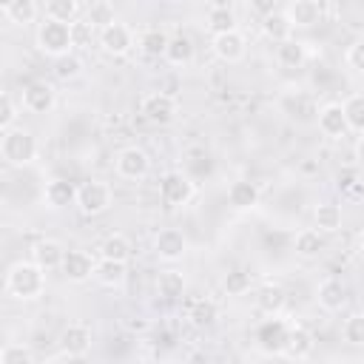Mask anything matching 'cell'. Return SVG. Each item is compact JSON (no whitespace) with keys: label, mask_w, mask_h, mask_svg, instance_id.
I'll return each mask as SVG.
<instances>
[{"label":"cell","mask_w":364,"mask_h":364,"mask_svg":"<svg viewBox=\"0 0 364 364\" xmlns=\"http://www.w3.org/2000/svg\"><path fill=\"white\" fill-rule=\"evenodd\" d=\"M6 293L17 301H37L46 293V270L31 259H20L6 273Z\"/></svg>","instance_id":"1"},{"label":"cell","mask_w":364,"mask_h":364,"mask_svg":"<svg viewBox=\"0 0 364 364\" xmlns=\"http://www.w3.org/2000/svg\"><path fill=\"white\" fill-rule=\"evenodd\" d=\"M40 154V145H37V136L28 131V128H11V131H3L0 136V156L6 159V165L11 168H23V165H31Z\"/></svg>","instance_id":"2"},{"label":"cell","mask_w":364,"mask_h":364,"mask_svg":"<svg viewBox=\"0 0 364 364\" xmlns=\"http://www.w3.org/2000/svg\"><path fill=\"white\" fill-rule=\"evenodd\" d=\"M34 43H37V51L46 54V57H51V60H60V57H65V54H74L71 26L57 23V20H48V17H43V20L37 23Z\"/></svg>","instance_id":"3"},{"label":"cell","mask_w":364,"mask_h":364,"mask_svg":"<svg viewBox=\"0 0 364 364\" xmlns=\"http://www.w3.org/2000/svg\"><path fill=\"white\" fill-rule=\"evenodd\" d=\"M114 205V191L102 179H85L77 185V210L82 216H102Z\"/></svg>","instance_id":"4"},{"label":"cell","mask_w":364,"mask_h":364,"mask_svg":"<svg viewBox=\"0 0 364 364\" xmlns=\"http://www.w3.org/2000/svg\"><path fill=\"white\" fill-rule=\"evenodd\" d=\"M139 114H142V119L151 122V125H168V122L176 119L179 102H176V97L168 94V91H151V94H145V97L139 100Z\"/></svg>","instance_id":"5"},{"label":"cell","mask_w":364,"mask_h":364,"mask_svg":"<svg viewBox=\"0 0 364 364\" xmlns=\"http://www.w3.org/2000/svg\"><path fill=\"white\" fill-rule=\"evenodd\" d=\"M114 171L119 179H128V182H139L151 173V156L145 148L139 145H125L117 151L114 156Z\"/></svg>","instance_id":"6"},{"label":"cell","mask_w":364,"mask_h":364,"mask_svg":"<svg viewBox=\"0 0 364 364\" xmlns=\"http://www.w3.org/2000/svg\"><path fill=\"white\" fill-rule=\"evenodd\" d=\"M159 196H162V202H165L168 208H185V205L196 196V185H193V179H191L188 173H182V171H168V173H162V179H159Z\"/></svg>","instance_id":"7"},{"label":"cell","mask_w":364,"mask_h":364,"mask_svg":"<svg viewBox=\"0 0 364 364\" xmlns=\"http://www.w3.org/2000/svg\"><path fill=\"white\" fill-rule=\"evenodd\" d=\"M97 46H100V51L108 54V57H125V54L136 46V34H134V28H131L128 23L117 20V23H111V26H105V28L100 31Z\"/></svg>","instance_id":"8"},{"label":"cell","mask_w":364,"mask_h":364,"mask_svg":"<svg viewBox=\"0 0 364 364\" xmlns=\"http://www.w3.org/2000/svg\"><path fill=\"white\" fill-rule=\"evenodd\" d=\"M57 344H60L63 355H68V358H82V355H88V353H91L94 333H91V327H88V324H82V321H71V324H65V327H63V333H60Z\"/></svg>","instance_id":"9"},{"label":"cell","mask_w":364,"mask_h":364,"mask_svg":"<svg viewBox=\"0 0 364 364\" xmlns=\"http://www.w3.org/2000/svg\"><path fill=\"white\" fill-rule=\"evenodd\" d=\"M20 105L28 111V114H48L54 105H57V88L46 80H34L23 88V100Z\"/></svg>","instance_id":"10"},{"label":"cell","mask_w":364,"mask_h":364,"mask_svg":"<svg viewBox=\"0 0 364 364\" xmlns=\"http://www.w3.org/2000/svg\"><path fill=\"white\" fill-rule=\"evenodd\" d=\"M287 330H290V324L287 321H282L279 316H270V318H264L259 327H256V347L262 350V353H284V341H287Z\"/></svg>","instance_id":"11"},{"label":"cell","mask_w":364,"mask_h":364,"mask_svg":"<svg viewBox=\"0 0 364 364\" xmlns=\"http://www.w3.org/2000/svg\"><path fill=\"white\" fill-rule=\"evenodd\" d=\"M287 304V290L279 284V282H262L253 287V307L262 313V316H279Z\"/></svg>","instance_id":"12"},{"label":"cell","mask_w":364,"mask_h":364,"mask_svg":"<svg viewBox=\"0 0 364 364\" xmlns=\"http://www.w3.org/2000/svg\"><path fill=\"white\" fill-rule=\"evenodd\" d=\"M210 51H213L222 63L233 65V63H242V60H245V54H247V40H245V34H242L239 28H236V31H225V34L210 37Z\"/></svg>","instance_id":"13"},{"label":"cell","mask_w":364,"mask_h":364,"mask_svg":"<svg viewBox=\"0 0 364 364\" xmlns=\"http://www.w3.org/2000/svg\"><path fill=\"white\" fill-rule=\"evenodd\" d=\"M94 267H97V259L85 250H65V259H63V279L71 282V284H82L88 279H94Z\"/></svg>","instance_id":"14"},{"label":"cell","mask_w":364,"mask_h":364,"mask_svg":"<svg viewBox=\"0 0 364 364\" xmlns=\"http://www.w3.org/2000/svg\"><path fill=\"white\" fill-rule=\"evenodd\" d=\"M154 253L162 259V262H179L185 253H188V239L182 230L176 228H162L156 236H154Z\"/></svg>","instance_id":"15"},{"label":"cell","mask_w":364,"mask_h":364,"mask_svg":"<svg viewBox=\"0 0 364 364\" xmlns=\"http://www.w3.org/2000/svg\"><path fill=\"white\" fill-rule=\"evenodd\" d=\"M316 122H318V131H321L327 139H341V136H347V134H350L341 102H324V105L318 108Z\"/></svg>","instance_id":"16"},{"label":"cell","mask_w":364,"mask_h":364,"mask_svg":"<svg viewBox=\"0 0 364 364\" xmlns=\"http://www.w3.org/2000/svg\"><path fill=\"white\" fill-rule=\"evenodd\" d=\"M313 350H316L313 333H310L304 324L293 321L290 330H287V341H284V353H282V355H287L290 361H304V358L313 355Z\"/></svg>","instance_id":"17"},{"label":"cell","mask_w":364,"mask_h":364,"mask_svg":"<svg viewBox=\"0 0 364 364\" xmlns=\"http://www.w3.org/2000/svg\"><path fill=\"white\" fill-rule=\"evenodd\" d=\"M316 301H318L321 310L338 313V310L347 304V287H344V282L336 279V276L321 279V282L316 284Z\"/></svg>","instance_id":"18"},{"label":"cell","mask_w":364,"mask_h":364,"mask_svg":"<svg viewBox=\"0 0 364 364\" xmlns=\"http://www.w3.org/2000/svg\"><path fill=\"white\" fill-rule=\"evenodd\" d=\"M284 14L290 20L293 28H310L316 23H321L324 17V6L316 3V0H293L284 6Z\"/></svg>","instance_id":"19"},{"label":"cell","mask_w":364,"mask_h":364,"mask_svg":"<svg viewBox=\"0 0 364 364\" xmlns=\"http://www.w3.org/2000/svg\"><path fill=\"white\" fill-rule=\"evenodd\" d=\"M63 259H65V247L57 239H40L37 245H31V262L37 267H43L46 273L48 270H60Z\"/></svg>","instance_id":"20"},{"label":"cell","mask_w":364,"mask_h":364,"mask_svg":"<svg viewBox=\"0 0 364 364\" xmlns=\"http://www.w3.org/2000/svg\"><path fill=\"white\" fill-rule=\"evenodd\" d=\"M193 57H196V46H193V40L188 37V34H171V40H168V48H165V63H171V65H176V68H185V65H191L193 63Z\"/></svg>","instance_id":"21"},{"label":"cell","mask_w":364,"mask_h":364,"mask_svg":"<svg viewBox=\"0 0 364 364\" xmlns=\"http://www.w3.org/2000/svg\"><path fill=\"white\" fill-rule=\"evenodd\" d=\"M128 279V264L125 262H111V259H97L94 267V282L108 287V290H119Z\"/></svg>","instance_id":"22"},{"label":"cell","mask_w":364,"mask_h":364,"mask_svg":"<svg viewBox=\"0 0 364 364\" xmlns=\"http://www.w3.org/2000/svg\"><path fill=\"white\" fill-rule=\"evenodd\" d=\"M43 202L48 208H54V210L68 208V205H77V188L68 179H51L43 188Z\"/></svg>","instance_id":"23"},{"label":"cell","mask_w":364,"mask_h":364,"mask_svg":"<svg viewBox=\"0 0 364 364\" xmlns=\"http://www.w3.org/2000/svg\"><path fill=\"white\" fill-rule=\"evenodd\" d=\"M259 26H262V34H264L267 40H273L276 46L293 37V26H290L284 9H273L270 14H262V23H259Z\"/></svg>","instance_id":"24"},{"label":"cell","mask_w":364,"mask_h":364,"mask_svg":"<svg viewBox=\"0 0 364 364\" xmlns=\"http://www.w3.org/2000/svg\"><path fill=\"white\" fill-rule=\"evenodd\" d=\"M276 63H279L282 68H287V71L301 68V65L307 63V43H301V40H296V37L279 43V46H276Z\"/></svg>","instance_id":"25"},{"label":"cell","mask_w":364,"mask_h":364,"mask_svg":"<svg viewBox=\"0 0 364 364\" xmlns=\"http://www.w3.org/2000/svg\"><path fill=\"white\" fill-rule=\"evenodd\" d=\"M228 202L236 210H253L259 205V188L250 179H236L228 185Z\"/></svg>","instance_id":"26"},{"label":"cell","mask_w":364,"mask_h":364,"mask_svg":"<svg viewBox=\"0 0 364 364\" xmlns=\"http://www.w3.org/2000/svg\"><path fill=\"white\" fill-rule=\"evenodd\" d=\"M205 26H208L210 37L225 34V31H236V11L228 3H213L205 14Z\"/></svg>","instance_id":"27"},{"label":"cell","mask_w":364,"mask_h":364,"mask_svg":"<svg viewBox=\"0 0 364 364\" xmlns=\"http://www.w3.org/2000/svg\"><path fill=\"white\" fill-rule=\"evenodd\" d=\"M313 222H316V230L318 233H338L341 230V222H344L341 205H336V202H318L313 208Z\"/></svg>","instance_id":"28"},{"label":"cell","mask_w":364,"mask_h":364,"mask_svg":"<svg viewBox=\"0 0 364 364\" xmlns=\"http://www.w3.org/2000/svg\"><path fill=\"white\" fill-rule=\"evenodd\" d=\"M293 250H296V256H301V259H318V256L324 253V233H318L316 228L299 230L296 239H293Z\"/></svg>","instance_id":"29"},{"label":"cell","mask_w":364,"mask_h":364,"mask_svg":"<svg viewBox=\"0 0 364 364\" xmlns=\"http://www.w3.org/2000/svg\"><path fill=\"white\" fill-rule=\"evenodd\" d=\"M131 239L125 233H108L102 242H100V259H111V262H125L131 259Z\"/></svg>","instance_id":"30"},{"label":"cell","mask_w":364,"mask_h":364,"mask_svg":"<svg viewBox=\"0 0 364 364\" xmlns=\"http://www.w3.org/2000/svg\"><path fill=\"white\" fill-rule=\"evenodd\" d=\"M82 9H85V6H80L77 0H48V3H46V9H43V17L71 26L74 20H80Z\"/></svg>","instance_id":"31"},{"label":"cell","mask_w":364,"mask_h":364,"mask_svg":"<svg viewBox=\"0 0 364 364\" xmlns=\"http://www.w3.org/2000/svg\"><path fill=\"white\" fill-rule=\"evenodd\" d=\"M168 40H171V34H165L162 28H142L136 34V48L148 57H165Z\"/></svg>","instance_id":"32"},{"label":"cell","mask_w":364,"mask_h":364,"mask_svg":"<svg viewBox=\"0 0 364 364\" xmlns=\"http://www.w3.org/2000/svg\"><path fill=\"white\" fill-rule=\"evenodd\" d=\"M3 14H6V20L14 23V26H28V23L37 20L40 6H37L34 0H11V3L3 6Z\"/></svg>","instance_id":"33"},{"label":"cell","mask_w":364,"mask_h":364,"mask_svg":"<svg viewBox=\"0 0 364 364\" xmlns=\"http://www.w3.org/2000/svg\"><path fill=\"white\" fill-rule=\"evenodd\" d=\"M185 287H188V282H185V276H182L179 270H162V273L156 276V293H159L162 299H168V301L179 299V296L185 293Z\"/></svg>","instance_id":"34"},{"label":"cell","mask_w":364,"mask_h":364,"mask_svg":"<svg viewBox=\"0 0 364 364\" xmlns=\"http://www.w3.org/2000/svg\"><path fill=\"white\" fill-rule=\"evenodd\" d=\"M82 14H85V20H88L97 31H102V28L111 26V23H117V11H114V6L105 3V0H94V3H88V6L82 9Z\"/></svg>","instance_id":"35"},{"label":"cell","mask_w":364,"mask_h":364,"mask_svg":"<svg viewBox=\"0 0 364 364\" xmlns=\"http://www.w3.org/2000/svg\"><path fill=\"white\" fill-rule=\"evenodd\" d=\"M188 318H191L193 327H210L219 318V307H216L213 299H196L188 307Z\"/></svg>","instance_id":"36"},{"label":"cell","mask_w":364,"mask_h":364,"mask_svg":"<svg viewBox=\"0 0 364 364\" xmlns=\"http://www.w3.org/2000/svg\"><path fill=\"white\" fill-rule=\"evenodd\" d=\"M341 108H344V117H347V128L353 134H364V91L350 94L341 102Z\"/></svg>","instance_id":"37"},{"label":"cell","mask_w":364,"mask_h":364,"mask_svg":"<svg viewBox=\"0 0 364 364\" xmlns=\"http://www.w3.org/2000/svg\"><path fill=\"white\" fill-rule=\"evenodd\" d=\"M341 338L350 347H364V310H353L341 321Z\"/></svg>","instance_id":"38"},{"label":"cell","mask_w":364,"mask_h":364,"mask_svg":"<svg viewBox=\"0 0 364 364\" xmlns=\"http://www.w3.org/2000/svg\"><path fill=\"white\" fill-rule=\"evenodd\" d=\"M222 290H225L228 296H247V293L253 290V279H250V273L242 270V267L228 270L225 279H222Z\"/></svg>","instance_id":"39"},{"label":"cell","mask_w":364,"mask_h":364,"mask_svg":"<svg viewBox=\"0 0 364 364\" xmlns=\"http://www.w3.org/2000/svg\"><path fill=\"white\" fill-rule=\"evenodd\" d=\"M0 364H34V353L23 341H9L0 353Z\"/></svg>","instance_id":"40"},{"label":"cell","mask_w":364,"mask_h":364,"mask_svg":"<svg viewBox=\"0 0 364 364\" xmlns=\"http://www.w3.org/2000/svg\"><path fill=\"white\" fill-rule=\"evenodd\" d=\"M97 37H100V31H97L85 17H80V20L71 23V40H74V48H88Z\"/></svg>","instance_id":"41"},{"label":"cell","mask_w":364,"mask_h":364,"mask_svg":"<svg viewBox=\"0 0 364 364\" xmlns=\"http://www.w3.org/2000/svg\"><path fill=\"white\" fill-rule=\"evenodd\" d=\"M82 60L77 57V54H65V57H60V60H54V77L57 80H77L80 74H82Z\"/></svg>","instance_id":"42"},{"label":"cell","mask_w":364,"mask_h":364,"mask_svg":"<svg viewBox=\"0 0 364 364\" xmlns=\"http://www.w3.org/2000/svg\"><path fill=\"white\" fill-rule=\"evenodd\" d=\"M20 111H23V105H17V102L11 100V94H3V97H0V128H3V131L17 128L14 122H17Z\"/></svg>","instance_id":"43"},{"label":"cell","mask_w":364,"mask_h":364,"mask_svg":"<svg viewBox=\"0 0 364 364\" xmlns=\"http://www.w3.org/2000/svg\"><path fill=\"white\" fill-rule=\"evenodd\" d=\"M344 63H347L350 71L364 74V40H355V43L347 46V51H344Z\"/></svg>","instance_id":"44"},{"label":"cell","mask_w":364,"mask_h":364,"mask_svg":"<svg viewBox=\"0 0 364 364\" xmlns=\"http://www.w3.org/2000/svg\"><path fill=\"white\" fill-rule=\"evenodd\" d=\"M122 327L131 330V333H145V330L151 327V321L142 318V316H125V318H122Z\"/></svg>","instance_id":"45"},{"label":"cell","mask_w":364,"mask_h":364,"mask_svg":"<svg viewBox=\"0 0 364 364\" xmlns=\"http://www.w3.org/2000/svg\"><path fill=\"white\" fill-rule=\"evenodd\" d=\"M355 159H358V165L364 168V134H361L358 142H355Z\"/></svg>","instance_id":"46"},{"label":"cell","mask_w":364,"mask_h":364,"mask_svg":"<svg viewBox=\"0 0 364 364\" xmlns=\"http://www.w3.org/2000/svg\"><path fill=\"white\" fill-rule=\"evenodd\" d=\"M358 250L364 253V228H361V233H358Z\"/></svg>","instance_id":"47"}]
</instances>
